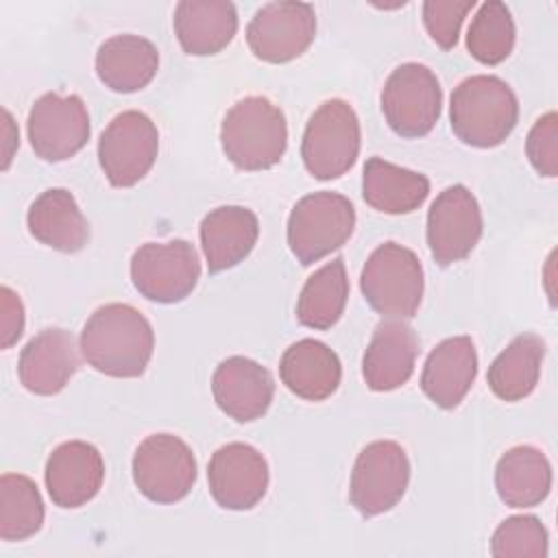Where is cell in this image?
I'll return each instance as SVG.
<instances>
[{"label":"cell","mask_w":558,"mask_h":558,"mask_svg":"<svg viewBox=\"0 0 558 558\" xmlns=\"http://www.w3.org/2000/svg\"><path fill=\"white\" fill-rule=\"evenodd\" d=\"M2 120H4V161H2V170L9 168L11 163V157H13V148L20 144V137H17V129L13 124V118L7 109H2Z\"/></svg>","instance_id":"obj_36"},{"label":"cell","mask_w":558,"mask_h":558,"mask_svg":"<svg viewBox=\"0 0 558 558\" xmlns=\"http://www.w3.org/2000/svg\"><path fill=\"white\" fill-rule=\"evenodd\" d=\"M26 225L35 240L61 253H76L89 240L87 218L72 192L63 187L41 192L28 207Z\"/></svg>","instance_id":"obj_22"},{"label":"cell","mask_w":558,"mask_h":558,"mask_svg":"<svg viewBox=\"0 0 558 558\" xmlns=\"http://www.w3.org/2000/svg\"><path fill=\"white\" fill-rule=\"evenodd\" d=\"M133 482L155 504L183 499L196 482V458L185 440L174 434H153L133 456Z\"/></svg>","instance_id":"obj_10"},{"label":"cell","mask_w":558,"mask_h":558,"mask_svg":"<svg viewBox=\"0 0 558 558\" xmlns=\"http://www.w3.org/2000/svg\"><path fill=\"white\" fill-rule=\"evenodd\" d=\"M159 68V52L153 41L140 35H113L96 52V74L105 87L131 94L146 87Z\"/></svg>","instance_id":"obj_25"},{"label":"cell","mask_w":558,"mask_h":558,"mask_svg":"<svg viewBox=\"0 0 558 558\" xmlns=\"http://www.w3.org/2000/svg\"><path fill=\"white\" fill-rule=\"evenodd\" d=\"M347 296V268L342 257H336L307 277L296 301V318L310 329H329L340 320Z\"/></svg>","instance_id":"obj_29"},{"label":"cell","mask_w":558,"mask_h":558,"mask_svg":"<svg viewBox=\"0 0 558 558\" xmlns=\"http://www.w3.org/2000/svg\"><path fill=\"white\" fill-rule=\"evenodd\" d=\"M418 355V336L416 331L399 320H381L362 357V375L371 390L388 392L403 386L416 364Z\"/></svg>","instance_id":"obj_19"},{"label":"cell","mask_w":558,"mask_h":558,"mask_svg":"<svg viewBox=\"0 0 558 558\" xmlns=\"http://www.w3.org/2000/svg\"><path fill=\"white\" fill-rule=\"evenodd\" d=\"M238 31V13L227 0H183L174 9V33L181 48L194 57L227 48Z\"/></svg>","instance_id":"obj_23"},{"label":"cell","mask_w":558,"mask_h":558,"mask_svg":"<svg viewBox=\"0 0 558 558\" xmlns=\"http://www.w3.org/2000/svg\"><path fill=\"white\" fill-rule=\"evenodd\" d=\"M316 37V13L307 2L264 4L246 28L251 52L266 63H288L301 57Z\"/></svg>","instance_id":"obj_13"},{"label":"cell","mask_w":558,"mask_h":558,"mask_svg":"<svg viewBox=\"0 0 558 558\" xmlns=\"http://www.w3.org/2000/svg\"><path fill=\"white\" fill-rule=\"evenodd\" d=\"M499 499L510 508H532L547 499L551 490V464L532 445L508 449L495 469Z\"/></svg>","instance_id":"obj_26"},{"label":"cell","mask_w":558,"mask_h":558,"mask_svg":"<svg viewBox=\"0 0 558 558\" xmlns=\"http://www.w3.org/2000/svg\"><path fill=\"white\" fill-rule=\"evenodd\" d=\"M28 140L44 161H65L89 140V113L81 96L54 92L35 100L28 111Z\"/></svg>","instance_id":"obj_12"},{"label":"cell","mask_w":558,"mask_h":558,"mask_svg":"<svg viewBox=\"0 0 558 558\" xmlns=\"http://www.w3.org/2000/svg\"><path fill=\"white\" fill-rule=\"evenodd\" d=\"M360 288L384 318H412L423 299V266L412 248L384 242L366 259Z\"/></svg>","instance_id":"obj_4"},{"label":"cell","mask_w":558,"mask_h":558,"mask_svg":"<svg viewBox=\"0 0 558 558\" xmlns=\"http://www.w3.org/2000/svg\"><path fill=\"white\" fill-rule=\"evenodd\" d=\"M259 235L257 216L242 205L211 209L201 222V246L209 272L238 266L255 246Z\"/></svg>","instance_id":"obj_21"},{"label":"cell","mask_w":558,"mask_h":558,"mask_svg":"<svg viewBox=\"0 0 558 558\" xmlns=\"http://www.w3.org/2000/svg\"><path fill=\"white\" fill-rule=\"evenodd\" d=\"M78 368L76 340L68 329L48 327L33 336L20 353L17 375L33 395H57Z\"/></svg>","instance_id":"obj_17"},{"label":"cell","mask_w":558,"mask_h":558,"mask_svg":"<svg viewBox=\"0 0 558 558\" xmlns=\"http://www.w3.org/2000/svg\"><path fill=\"white\" fill-rule=\"evenodd\" d=\"M360 155V120L347 100H325L310 118L301 157L305 170L320 181L349 172Z\"/></svg>","instance_id":"obj_5"},{"label":"cell","mask_w":558,"mask_h":558,"mask_svg":"<svg viewBox=\"0 0 558 558\" xmlns=\"http://www.w3.org/2000/svg\"><path fill=\"white\" fill-rule=\"evenodd\" d=\"M475 7L473 0L464 2H442V0H427L423 4V22L429 33V37L442 48L451 50L458 41L460 26L466 17V13Z\"/></svg>","instance_id":"obj_33"},{"label":"cell","mask_w":558,"mask_h":558,"mask_svg":"<svg viewBox=\"0 0 558 558\" xmlns=\"http://www.w3.org/2000/svg\"><path fill=\"white\" fill-rule=\"evenodd\" d=\"M525 153L532 168L541 177L558 174V116L556 111H547L541 116L527 133Z\"/></svg>","instance_id":"obj_34"},{"label":"cell","mask_w":558,"mask_h":558,"mask_svg":"<svg viewBox=\"0 0 558 558\" xmlns=\"http://www.w3.org/2000/svg\"><path fill=\"white\" fill-rule=\"evenodd\" d=\"M227 159L240 170H268L281 161L288 146L283 111L264 96L238 100L220 126Z\"/></svg>","instance_id":"obj_3"},{"label":"cell","mask_w":558,"mask_h":558,"mask_svg":"<svg viewBox=\"0 0 558 558\" xmlns=\"http://www.w3.org/2000/svg\"><path fill=\"white\" fill-rule=\"evenodd\" d=\"M547 547V530L532 514L508 517L490 538V554L495 558H545Z\"/></svg>","instance_id":"obj_32"},{"label":"cell","mask_w":558,"mask_h":558,"mask_svg":"<svg viewBox=\"0 0 558 558\" xmlns=\"http://www.w3.org/2000/svg\"><path fill=\"white\" fill-rule=\"evenodd\" d=\"M198 277V253L185 240L146 242L131 257L135 290L155 303L183 301L196 288Z\"/></svg>","instance_id":"obj_8"},{"label":"cell","mask_w":558,"mask_h":558,"mask_svg":"<svg viewBox=\"0 0 558 558\" xmlns=\"http://www.w3.org/2000/svg\"><path fill=\"white\" fill-rule=\"evenodd\" d=\"M514 22L504 2H484L471 20L466 48L484 65L501 63L514 48Z\"/></svg>","instance_id":"obj_31"},{"label":"cell","mask_w":558,"mask_h":558,"mask_svg":"<svg viewBox=\"0 0 558 558\" xmlns=\"http://www.w3.org/2000/svg\"><path fill=\"white\" fill-rule=\"evenodd\" d=\"M211 392L227 416L248 423L264 416L270 408L275 381L270 371L255 360L233 355L222 360L214 371Z\"/></svg>","instance_id":"obj_18"},{"label":"cell","mask_w":558,"mask_h":558,"mask_svg":"<svg viewBox=\"0 0 558 558\" xmlns=\"http://www.w3.org/2000/svg\"><path fill=\"white\" fill-rule=\"evenodd\" d=\"M44 523V501L37 484L20 473L0 477V538L24 541L39 532Z\"/></svg>","instance_id":"obj_30"},{"label":"cell","mask_w":558,"mask_h":558,"mask_svg":"<svg viewBox=\"0 0 558 558\" xmlns=\"http://www.w3.org/2000/svg\"><path fill=\"white\" fill-rule=\"evenodd\" d=\"M0 347H13L24 331V305L20 296L9 288H0Z\"/></svg>","instance_id":"obj_35"},{"label":"cell","mask_w":558,"mask_h":558,"mask_svg":"<svg viewBox=\"0 0 558 558\" xmlns=\"http://www.w3.org/2000/svg\"><path fill=\"white\" fill-rule=\"evenodd\" d=\"M545 342L534 333L517 336L490 364L488 386L501 401H521L538 384Z\"/></svg>","instance_id":"obj_28"},{"label":"cell","mask_w":558,"mask_h":558,"mask_svg":"<svg viewBox=\"0 0 558 558\" xmlns=\"http://www.w3.org/2000/svg\"><path fill=\"white\" fill-rule=\"evenodd\" d=\"M442 89L436 74L421 63H403L381 89V111L388 126L408 140L427 135L440 118Z\"/></svg>","instance_id":"obj_7"},{"label":"cell","mask_w":558,"mask_h":558,"mask_svg":"<svg viewBox=\"0 0 558 558\" xmlns=\"http://www.w3.org/2000/svg\"><path fill=\"white\" fill-rule=\"evenodd\" d=\"M159 150L155 122L135 109L118 113L98 140V161L113 187H131L153 168Z\"/></svg>","instance_id":"obj_9"},{"label":"cell","mask_w":558,"mask_h":558,"mask_svg":"<svg viewBox=\"0 0 558 558\" xmlns=\"http://www.w3.org/2000/svg\"><path fill=\"white\" fill-rule=\"evenodd\" d=\"M410 482V460L395 440H375L366 445L353 464L351 504L364 517H377L395 508L405 495Z\"/></svg>","instance_id":"obj_11"},{"label":"cell","mask_w":558,"mask_h":558,"mask_svg":"<svg viewBox=\"0 0 558 558\" xmlns=\"http://www.w3.org/2000/svg\"><path fill=\"white\" fill-rule=\"evenodd\" d=\"M214 501L225 510H251L268 488V464L246 442H229L214 451L207 466Z\"/></svg>","instance_id":"obj_15"},{"label":"cell","mask_w":558,"mask_h":558,"mask_svg":"<svg viewBox=\"0 0 558 558\" xmlns=\"http://www.w3.org/2000/svg\"><path fill=\"white\" fill-rule=\"evenodd\" d=\"M44 480L54 506L81 508L92 501L102 486V456L85 440H68L48 456Z\"/></svg>","instance_id":"obj_16"},{"label":"cell","mask_w":558,"mask_h":558,"mask_svg":"<svg viewBox=\"0 0 558 558\" xmlns=\"http://www.w3.org/2000/svg\"><path fill=\"white\" fill-rule=\"evenodd\" d=\"M355 209L338 192H314L303 196L288 218V246L292 255L310 266L338 251L353 233Z\"/></svg>","instance_id":"obj_6"},{"label":"cell","mask_w":558,"mask_h":558,"mask_svg":"<svg viewBox=\"0 0 558 558\" xmlns=\"http://www.w3.org/2000/svg\"><path fill=\"white\" fill-rule=\"evenodd\" d=\"M78 349L85 362L109 377H140L155 347L148 318L126 303L100 305L83 325Z\"/></svg>","instance_id":"obj_1"},{"label":"cell","mask_w":558,"mask_h":558,"mask_svg":"<svg viewBox=\"0 0 558 558\" xmlns=\"http://www.w3.org/2000/svg\"><path fill=\"white\" fill-rule=\"evenodd\" d=\"M477 375V353L469 336H453L432 349L421 373V388L442 410L456 408Z\"/></svg>","instance_id":"obj_20"},{"label":"cell","mask_w":558,"mask_h":558,"mask_svg":"<svg viewBox=\"0 0 558 558\" xmlns=\"http://www.w3.org/2000/svg\"><path fill=\"white\" fill-rule=\"evenodd\" d=\"M429 194V179L421 172L395 166L381 157L364 163L362 196L381 214H410L418 209Z\"/></svg>","instance_id":"obj_27"},{"label":"cell","mask_w":558,"mask_h":558,"mask_svg":"<svg viewBox=\"0 0 558 558\" xmlns=\"http://www.w3.org/2000/svg\"><path fill=\"white\" fill-rule=\"evenodd\" d=\"M482 209L464 185L442 190L427 211V246L440 266L464 259L482 238Z\"/></svg>","instance_id":"obj_14"},{"label":"cell","mask_w":558,"mask_h":558,"mask_svg":"<svg viewBox=\"0 0 558 558\" xmlns=\"http://www.w3.org/2000/svg\"><path fill=\"white\" fill-rule=\"evenodd\" d=\"M451 131L475 148L499 146L517 126L519 100L499 76L475 74L464 78L451 94Z\"/></svg>","instance_id":"obj_2"},{"label":"cell","mask_w":558,"mask_h":558,"mask_svg":"<svg viewBox=\"0 0 558 558\" xmlns=\"http://www.w3.org/2000/svg\"><path fill=\"white\" fill-rule=\"evenodd\" d=\"M279 375L292 395L305 401H323L336 392L342 366L325 342L305 338L286 349L279 362Z\"/></svg>","instance_id":"obj_24"}]
</instances>
